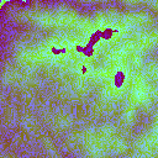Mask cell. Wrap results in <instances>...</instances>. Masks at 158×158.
Instances as JSON below:
<instances>
[{
    "label": "cell",
    "mask_w": 158,
    "mask_h": 158,
    "mask_svg": "<svg viewBox=\"0 0 158 158\" xmlns=\"http://www.w3.org/2000/svg\"><path fill=\"white\" fill-rule=\"evenodd\" d=\"M6 1H10V0H0V7H4V5H5Z\"/></svg>",
    "instance_id": "obj_1"
}]
</instances>
